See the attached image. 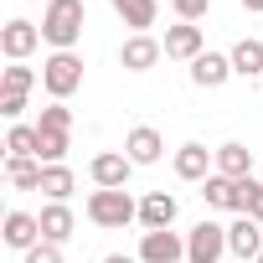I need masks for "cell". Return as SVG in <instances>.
<instances>
[{"mask_svg": "<svg viewBox=\"0 0 263 263\" xmlns=\"http://www.w3.org/2000/svg\"><path fill=\"white\" fill-rule=\"evenodd\" d=\"M31 88H36V72L21 67V62H11L6 78H0V93H31Z\"/></svg>", "mask_w": 263, "mask_h": 263, "instance_id": "cell-25", "label": "cell"}, {"mask_svg": "<svg viewBox=\"0 0 263 263\" xmlns=\"http://www.w3.org/2000/svg\"><path fill=\"white\" fill-rule=\"evenodd\" d=\"M217 176H227V181H248V176H253V150L237 145V140L217 145Z\"/></svg>", "mask_w": 263, "mask_h": 263, "instance_id": "cell-18", "label": "cell"}, {"mask_svg": "<svg viewBox=\"0 0 263 263\" xmlns=\"http://www.w3.org/2000/svg\"><path fill=\"white\" fill-rule=\"evenodd\" d=\"M258 181H263V176H258Z\"/></svg>", "mask_w": 263, "mask_h": 263, "instance_id": "cell-35", "label": "cell"}, {"mask_svg": "<svg viewBox=\"0 0 263 263\" xmlns=\"http://www.w3.org/2000/svg\"><path fill=\"white\" fill-rule=\"evenodd\" d=\"M6 248H16V253H31L36 242H42V217H31V212H6Z\"/></svg>", "mask_w": 263, "mask_h": 263, "instance_id": "cell-12", "label": "cell"}, {"mask_svg": "<svg viewBox=\"0 0 263 263\" xmlns=\"http://www.w3.org/2000/svg\"><path fill=\"white\" fill-rule=\"evenodd\" d=\"M222 253H227V227L196 222L186 237V263H222Z\"/></svg>", "mask_w": 263, "mask_h": 263, "instance_id": "cell-5", "label": "cell"}, {"mask_svg": "<svg viewBox=\"0 0 263 263\" xmlns=\"http://www.w3.org/2000/svg\"><path fill=\"white\" fill-rule=\"evenodd\" d=\"M42 171H47V165L31 160V155H26V160H21V155H6V181H11L16 191H42Z\"/></svg>", "mask_w": 263, "mask_h": 263, "instance_id": "cell-19", "label": "cell"}, {"mask_svg": "<svg viewBox=\"0 0 263 263\" xmlns=\"http://www.w3.org/2000/svg\"><path fill=\"white\" fill-rule=\"evenodd\" d=\"M227 78H237V72H232V57H222V52H201L191 62V83L196 88H222Z\"/></svg>", "mask_w": 263, "mask_h": 263, "instance_id": "cell-16", "label": "cell"}, {"mask_svg": "<svg viewBox=\"0 0 263 263\" xmlns=\"http://www.w3.org/2000/svg\"><path fill=\"white\" fill-rule=\"evenodd\" d=\"M201 201L217 206V212H237V217H242V212H248V186H242V181H227V176L212 171V176L201 181Z\"/></svg>", "mask_w": 263, "mask_h": 263, "instance_id": "cell-6", "label": "cell"}, {"mask_svg": "<svg viewBox=\"0 0 263 263\" xmlns=\"http://www.w3.org/2000/svg\"><path fill=\"white\" fill-rule=\"evenodd\" d=\"M206 52V36H201V26H191V21H176V26H165V57H176V62H196Z\"/></svg>", "mask_w": 263, "mask_h": 263, "instance_id": "cell-8", "label": "cell"}, {"mask_svg": "<svg viewBox=\"0 0 263 263\" xmlns=\"http://www.w3.org/2000/svg\"><path fill=\"white\" fill-rule=\"evenodd\" d=\"M160 57H165V42H155L150 31H145V36H129V42L119 47V62H124L129 72H150Z\"/></svg>", "mask_w": 263, "mask_h": 263, "instance_id": "cell-11", "label": "cell"}, {"mask_svg": "<svg viewBox=\"0 0 263 263\" xmlns=\"http://www.w3.org/2000/svg\"><path fill=\"white\" fill-rule=\"evenodd\" d=\"M0 114H6L11 124H21V114H26V93H0Z\"/></svg>", "mask_w": 263, "mask_h": 263, "instance_id": "cell-29", "label": "cell"}, {"mask_svg": "<svg viewBox=\"0 0 263 263\" xmlns=\"http://www.w3.org/2000/svg\"><path fill=\"white\" fill-rule=\"evenodd\" d=\"M88 222L93 227H129V222H140V201L129 191H93L88 196Z\"/></svg>", "mask_w": 263, "mask_h": 263, "instance_id": "cell-3", "label": "cell"}, {"mask_svg": "<svg viewBox=\"0 0 263 263\" xmlns=\"http://www.w3.org/2000/svg\"><path fill=\"white\" fill-rule=\"evenodd\" d=\"M36 217H42V242H57V248H62V242L72 237V227H78V217H72L67 201H47Z\"/></svg>", "mask_w": 263, "mask_h": 263, "instance_id": "cell-15", "label": "cell"}, {"mask_svg": "<svg viewBox=\"0 0 263 263\" xmlns=\"http://www.w3.org/2000/svg\"><path fill=\"white\" fill-rule=\"evenodd\" d=\"M36 129H57V135H72V108H67V103H47V108H42V119H36Z\"/></svg>", "mask_w": 263, "mask_h": 263, "instance_id": "cell-26", "label": "cell"}, {"mask_svg": "<svg viewBox=\"0 0 263 263\" xmlns=\"http://www.w3.org/2000/svg\"><path fill=\"white\" fill-rule=\"evenodd\" d=\"M129 171H135V160H129L124 150H103V155L88 160V176H93L98 191H124L129 186Z\"/></svg>", "mask_w": 263, "mask_h": 263, "instance_id": "cell-4", "label": "cell"}, {"mask_svg": "<svg viewBox=\"0 0 263 263\" xmlns=\"http://www.w3.org/2000/svg\"><path fill=\"white\" fill-rule=\"evenodd\" d=\"M227 253H232V258H258V253H263V227H258L253 217H237V222L227 227Z\"/></svg>", "mask_w": 263, "mask_h": 263, "instance_id": "cell-17", "label": "cell"}, {"mask_svg": "<svg viewBox=\"0 0 263 263\" xmlns=\"http://www.w3.org/2000/svg\"><path fill=\"white\" fill-rule=\"evenodd\" d=\"M242 186H248V212H242V217H253V222L263 227V181H258V176H248Z\"/></svg>", "mask_w": 263, "mask_h": 263, "instance_id": "cell-27", "label": "cell"}, {"mask_svg": "<svg viewBox=\"0 0 263 263\" xmlns=\"http://www.w3.org/2000/svg\"><path fill=\"white\" fill-rule=\"evenodd\" d=\"M36 42H42V26H31V21H6L0 26V52H6L11 62H26L31 52H36Z\"/></svg>", "mask_w": 263, "mask_h": 263, "instance_id": "cell-7", "label": "cell"}, {"mask_svg": "<svg viewBox=\"0 0 263 263\" xmlns=\"http://www.w3.org/2000/svg\"><path fill=\"white\" fill-rule=\"evenodd\" d=\"M237 6H242V11H263V0H237Z\"/></svg>", "mask_w": 263, "mask_h": 263, "instance_id": "cell-32", "label": "cell"}, {"mask_svg": "<svg viewBox=\"0 0 263 263\" xmlns=\"http://www.w3.org/2000/svg\"><path fill=\"white\" fill-rule=\"evenodd\" d=\"M26 263H62V248H57V242H36V248L26 253Z\"/></svg>", "mask_w": 263, "mask_h": 263, "instance_id": "cell-30", "label": "cell"}, {"mask_svg": "<svg viewBox=\"0 0 263 263\" xmlns=\"http://www.w3.org/2000/svg\"><path fill=\"white\" fill-rule=\"evenodd\" d=\"M253 263H263V253H258V258H253Z\"/></svg>", "mask_w": 263, "mask_h": 263, "instance_id": "cell-34", "label": "cell"}, {"mask_svg": "<svg viewBox=\"0 0 263 263\" xmlns=\"http://www.w3.org/2000/svg\"><path fill=\"white\" fill-rule=\"evenodd\" d=\"M36 160L42 165H62L67 160V150H72V135H57V129H36Z\"/></svg>", "mask_w": 263, "mask_h": 263, "instance_id": "cell-22", "label": "cell"}, {"mask_svg": "<svg viewBox=\"0 0 263 263\" xmlns=\"http://www.w3.org/2000/svg\"><path fill=\"white\" fill-rule=\"evenodd\" d=\"M171 6H176V16H181V21H191V26H196V21L212 11V0H171Z\"/></svg>", "mask_w": 263, "mask_h": 263, "instance_id": "cell-28", "label": "cell"}, {"mask_svg": "<svg viewBox=\"0 0 263 263\" xmlns=\"http://www.w3.org/2000/svg\"><path fill=\"white\" fill-rule=\"evenodd\" d=\"M227 57H232V72H237V78H263V42L242 36Z\"/></svg>", "mask_w": 263, "mask_h": 263, "instance_id": "cell-21", "label": "cell"}, {"mask_svg": "<svg viewBox=\"0 0 263 263\" xmlns=\"http://www.w3.org/2000/svg\"><path fill=\"white\" fill-rule=\"evenodd\" d=\"M36 6H42V11H47V6H52V0H36Z\"/></svg>", "mask_w": 263, "mask_h": 263, "instance_id": "cell-33", "label": "cell"}, {"mask_svg": "<svg viewBox=\"0 0 263 263\" xmlns=\"http://www.w3.org/2000/svg\"><path fill=\"white\" fill-rule=\"evenodd\" d=\"M114 11H119V21L135 31V36H145L155 26V0H114Z\"/></svg>", "mask_w": 263, "mask_h": 263, "instance_id": "cell-20", "label": "cell"}, {"mask_svg": "<svg viewBox=\"0 0 263 263\" xmlns=\"http://www.w3.org/2000/svg\"><path fill=\"white\" fill-rule=\"evenodd\" d=\"M83 26H88V6L83 0H52L42 11V42H52L57 52H72L83 42Z\"/></svg>", "mask_w": 263, "mask_h": 263, "instance_id": "cell-1", "label": "cell"}, {"mask_svg": "<svg viewBox=\"0 0 263 263\" xmlns=\"http://www.w3.org/2000/svg\"><path fill=\"white\" fill-rule=\"evenodd\" d=\"M176 212H181V206H176L171 191H150V196L140 201V227H145V232H165V227L176 222Z\"/></svg>", "mask_w": 263, "mask_h": 263, "instance_id": "cell-14", "label": "cell"}, {"mask_svg": "<svg viewBox=\"0 0 263 263\" xmlns=\"http://www.w3.org/2000/svg\"><path fill=\"white\" fill-rule=\"evenodd\" d=\"M212 171H217V150H206V145H196V140L176 150V176H181V181H206Z\"/></svg>", "mask_w": 263, "mask_h": 263, "instance_id": "cell-13", "label": "cell"}, {"mask_svg": "<svg viewBox=\"0 0 263 263\" xmlns=\"http://www.w3.org/2000/svg\"><path fill=\"white\" fill-rule=\"evenodd\" d=\"M186 258V242H181V232H145L140 237V263H181Z\"/></svg>", "mask_w": 263, "mask_h": 263, "instance_id": "cell-10", "label": "cell"}, {"mask_svg": "<svg viewBox=\"0 0 263 263\" xmlns=\"http://www.w3.org/2000/svg\"><path fill=\"white\" fill-rule=\"evenodd\" d=\"M42 88L52 93V103L72 98V93L83 88V57H78V52H52V57L42 62Z\"/></svg>", "mask_w": 263, "mask_h": 263, "instance_id": "cell-2", "label": "cell"}, {"mask_svg": "<svg viewBox=\"0 0 263 263\" xmlns=\"http://www.w3.org/2000/svg\"><path fill=\"white\" fill-rule=\"evenodd\" d=\"M124 155L135 160V165H155L160 155H165V140H160V129H150V124H135L124 135Z\"/></svg>", "mask_w": 263, "mask_h": 263, "instance_id": "cell-9", "label": "cell"}, {"mask_svg": "<svg viewBox=\"0 0 263 263\" xmlns=\"http://www.w3.org/2000/svg\"><path fill=\"white\" fill-rule=\"evenodd\" d=\"M103 263H140V258H129V253H108Z\"/></svg>", "mask_w": 263, "mask_h": 263, "instance_id": "cell-31", "label": "cell"}, {"mask_svg": "<svg viewBox=\"0 0 263 263\" xmlns=\"http://www.w3.org/2000/svg\"><path fill=\"white\" fill-rule=\"evenodd\" d=\"M36 140H42V135H36V124H11L6 150H11V155H21V160H26V155L36 160Z\"/></svg>", "mask_w": 263, "mask_h": 263, "instance_id": "cell-24", "label": "cell"}, {"mask_svg": "<svg viewBox=\"0 0 263 263\" xmlns=\"http://www.w3.org/2000/svg\"><path fill=\"white\" fill-rule=\"evenodd\" d=\"M72 186H78V181H72L67 165H47V171H42V196H47V201H67Z\"/></svg>", "mask_w": 263, "mask_h": 263, "instance_id": "cell-23", "label": "cell"}]
</instances>
